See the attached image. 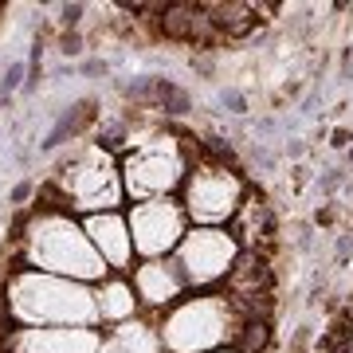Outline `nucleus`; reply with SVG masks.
Listing matches in <instances>:
<instances>
[{"label":"nucleus","mask_w":353,"mask_h":353,"mask_svg":"<svg viewBox=\"0 0 353 353\" xmlns=\"http://www.w3.org/2000/svg\"><path fill=\"white\" fill-rule=\"evenodd\" d=\"M36 201L55 204L83 216H99V212H118L126 208V189H122V169L118 157L110 150H102L94 138L79 141L67 150V157L55 165V173L39 185Z\"/></svg>","instance_id":"obj_4"},{"label":"nucleus","mask_w":353,"mask_h":353,"mask_svg":"<svg viewBox=\"0 0 353 353\" xmlns=\"http://www.w3.org/2000/svg\"><path fill=\"white\" fill-rule=\"evenodd\" d=\"M126 220H130V236H134V255L138 259H173V252L181 248V240L192 228L176 196L126 204Z\"/></svg>","instance_id":"obj_8"},{"label":"nucleus","mask_w":353,"mask_h":353,"mask_svg":"<svg viewBox=\"0 0 353 353\" xmlns=\"http://www.w3.org/2000/svg\"><path fill=\"white\" fill-rule=\"evenodd\" d=\"M248 322L252 318L228 290H189L161 318H153V334L161 353H216L236 350Z\"/></svg>","instance_id":"obj_3"},{"label":"nucleus","mask_w":353,"mask_h":353,"mask_svg":"<svg viewBox=\"0 0 353 353\" xmlns=\"http://www.w3.org/2000/svg\"><path fill=\"white\" fill-rule=\"evenodd\" d=\"M83 228H87L90 248L99 252V259L106 263L110 275H130L138 255H134V236H130V220L126 208L118 212H99V216H83Z\"/></svg>","instance_id":"obj_11"},{"label":"nucleus","mask_w":353,"mask_h":353,"mask_svg":"<svg viewBox=\"0 0 353 353\" xmlns=\"http://www.w3.org/2000/svg\"><path fill=\"white\" fill-rule=\"evenodd\" d=\"M55 24H59V32H83V20H87V4H55Z\"/></svg>","instance_id":"obj_16"},{"label":"nucleus","mask_w":353,"mask_h":353,"mask_svg":"<svg viewBox=\"0 0 353 353\" xmlns=\"http://www.w3.org/2000/svg\"><path fill=\"white\" fill-rule=\"evenodd\" d=\"M94 306H99V326L102 330H118L130 326L141 318V303L134 294V283L130 275H106L94 287Z\"/></svg>","instance_id":"obj_12"},{"label":"nucleus","mask_w":353,"mask_h":353,"mask_svg":"<svg viewBox=\"0 0 353 353\" xmlns=\"http://www.w3.org/2000/svg\"><path fill=\"white\" fill-rule=\"evenodd\" d=\"M59 51L63 55H83V32H59Z\"/></svg>","instance_id":"obj_19"},{"label":"nucleus","mask_w":353,"mask_h":353,"mask_svg":"<svg viewBox=\"0 0 353 353\" xmlns=\"http://www.w3.org/2000/svg\"><path fill=\"white\" fill-rule=\"evenodd\" d=\"M341 350L353 353V310L345 314V338H341Z\"/></svg>","instance_id":"obj_23"},{"label":"nucleus","mask_w":353,"mask_h":353,"mask_svg":"<svg viewBox=\"0 0 353 353\" xmlns=\"http://www.w3.org/2000/svg\"><path fill=\"white\" fill-rule=\"evenodd\" d=\"M79 71H83V75H106L110 67H106V59H87V63L79 67Z\"/></svg>","instance_id":"obj_21"},{"label":"nucleus","mask_w":353,"mask_h":353,"mask_svg":"<svg viewBox=\"0 0 353 353\" xmlns=\"http://www.w3.org/2000/svg\"><path fill=\"white\" fill-rule=\"evenodd\" d=\"M248 192H252V181L240 173V165L224 161L208 150H196L176 201L192 228H232Z\"/></svg>","instance_id":"obj_6"},{"label":"nucleus","mask_w":353,"mask_h":353,"mask_svg":"<svg viewBox=\"0 0 353 353\" xmlns=\"http://www.w3.org/2000/svg\"><path fill=\"white\" fill-rule=\"evenodd\" d=\"M102 326H24L0 330V353H102Z\"/></svg>","instance_id":"obj_9"},{"label":"nucleus","mask_w":353,"mask_h":353,"mask_svg":"<svg viewBox=\"0 0 353 353\" xmlns=\"http://www.w3.org/2000/svg\"><path fill=\"white\" fill-rule=\"evenodd\" d=\"M220 106H224L228 114H248V99H243L240 90H220Z\"/></svg>","instance_id":"obj_18"},{"label":"nucleus","mask_w":353,"mask_h":353,"mask_svg":"<svg viewBox=\"0 0 353 353\" xmlns=\"http://www.w3.org/2000/svg\"><path fill=\"white\" fill-rule=\"evenodd\" d=\"M130 283H134V294H138L145 318H161L169 306H176L189 294L173 259H138L130 271Z\"/></svg>","instance_id":"obj_10"},{"label":"nucleus","mask_w":353,"mask_h":353,"mask_svg":"<svg viewBox=\"0 0 353 353\" xmlns=\"http://www.w3.org/2000/svg\"><path fill=\"white\" fill-rule=\"evenodd\" d=\"M201 150V141L192 145L181 130L165 122L157 134L134 145L130 153L118 157L122 169V189H126V204L141 201H161V196H181V185L189 176V165Z\"/></svg>","instance_id":"obj_5"},{"label":"nucleus","mask_w":353,"mask_h":353,"mask_svg":"<svg viewBox=\"0 0 353 353\" xmlns=\"http://www.w3.org/2000/svg\"><path fill=\"white\" fill-rule=\"evenodd\" d=\"M8 267H28L43 275L75 279L87 287H99L110 275L99 252L90 248L87 228L75 212L36 201L32 208L12 216V236H8Z\"/></svg>","instance_id":"obj_1"},{"label":"nucleus","mask_w":353,"mask_h":353,"mask_svg":"<svg viewBox=\"0 0 353 353\" xmlns=\"http://www.w3.org/2000/svg\"><path fill=\"white\" fill-rule=\"evenodd\" d=\"M216 353H240V350H216Z\"/></svg>","instance_id":"obj_24"},{"label":"nucleus","mask_w":353,"mask_h":353,"mask_svg":"<svg viewBox=\"0 0 353 353\" xmlns=\"http://www.w3.org/2000/svg\"><path fill=\"white\" fill-rule=\"evenodd\" d=\"M350 255H353V232H341V236H338V255H334V259H338V267L345 263Z\"/></svg>","instance_id":"obj_20"},{"label":"nucleus","mask_w":353,"mask_h":353,"mask_svg":"<svg viewBox=\"0 0 353 353\" xmlns=\"http://www.w3.org/2000/svg\"><path fill=\"white\" fill-rule=\"evenodd\" d=\"M24 326H99L94 287L75 279L4 267L0 275V330Z\"/></svg>","instance_id":"obj_2"},{"label":"nucleus","mask_w":353,"mask_h":353,"mask_svg":"<svg viewBox=\"0 0 353 353\" xmlns=\"http://www.w3.org/2000/svg\"><path fill=\"white\" fill-rule=\"evenodd\" d=\"M350 141H353V130H334V141H330V145H334V150H345Z\"/></svg>","instance_id":"obj_22"},{"label":"nucleus","mask_w":353,"mask_h":353,"mask_svg":"<svg viewBox=\"0 0 353 353\" xmlns=\"http://www.w3.org/2000/svg\"><path fill=\"white\" fill-rule=\"evenodd\" d=\"M94 126H99V99H79L59 110L55 126L48 130V138L39 141V150L55 153V150H63V145H79V141H87V134Z\"/></svg>","instance_id":"obj_14"},{"label":"nucleus","mask_w":353,"mask_h":353,"mask_svg":"<svg viewBox=\"0 0 353 353\" xmlns=\"http://www.w3.org/2000/svg\"><path fill=\"white\" fill-rule=\"evenodd\" d=\"M232 236L243 243V252H267L271 240H275V212H271L263 192H255V185L248 192L243 208L236 212V220H232Z\"/></svg>","instance_id":"obj_13"},{"label":"nucleus","mask_w":353,"mask_h":353,"mask_svg":"<svg viewBox=\"0 0 353 353\" xmlns=\"http://www.w3.org/2000/svg\"><path fill=\"white\" fill-rule=\"evenodd\" d=\"M28 83V63L24 59H12V63L0 71V106H8L12 102V94H20Z\"/></svg>","instance_id":"obj_15"},{"label":"nucleus","mask_w":353,"mask_h":353,"mask_svg":"<svg viewBox=\"0 0 353 353\" xmlns=\"http://www.w3.org/2000/svg\"><path fill=\"white\" fill-rule=\"evenodd\" d=\"M36 196H39V185H36V181H20V185L8 192V204H12L16 212H24V208H32L28 201H36Z\"/></svg>","instance_id":"obj_17"},{"label":"nucleus","mask_w":353,"mask_h":353,"mask_svg":"<svg viewBox=\"0 0 353 353\" xmlns=\"http://www.w3.org/2000/svg\"><path fill=\"white\" fill-rule=\"evenodd\" d=\"M240 259L243 243L232 236V228H189V236L173 252V263L189 290H224Z\"/></svg>","instance_id":"obj_7"},{"label":"nucleus","mask_w":353,"mask_h":353,"mask_svg":"<svg viewBox=\"0 0 353 353\" xmlns=\"http://www.w3.org/2000/svg\"><path fill=\"white\" fill-rule=\"evenodd\" d=\"M350 161H353V145H350Z\"/></svg>","instance_id":"obj_25"}]
</instances>
